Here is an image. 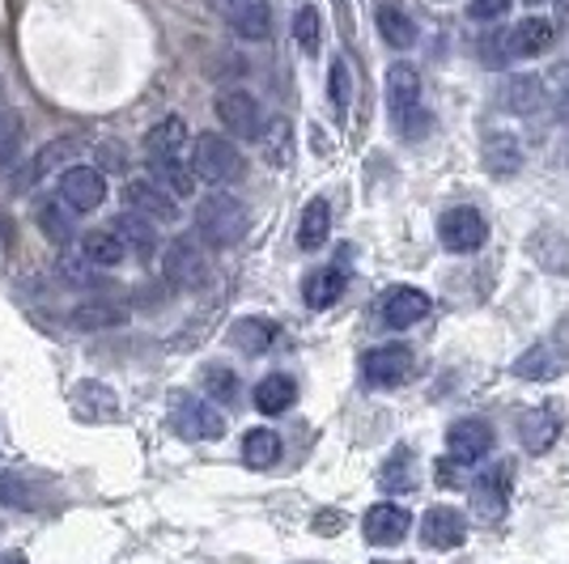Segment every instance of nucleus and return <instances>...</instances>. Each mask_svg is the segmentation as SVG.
I'll return each mask as SVG.
<instances>
[{"mask_svg": "<svg viewBox=\"0 0 569 564\" xmlns=\"http://www.w3.org/2000/svg\"><path fill=\"white\" fill-rule=\"evenodd\" d=\"M387 115L403 141H421L429 132L426 102H421V72L412 64H391V72H387Z\"/></svg>", "mask_w": 569, "mask_h": 564, "instance_id": "f257e3e1", "label": "nucleus"}, {"mask_svg": "<svg viewBox=\"0 0 569 564\" xmlns=\"http://www.w3.org/2000/svg\"><path fill=\"white\" fill-rule=\"evenodd\" d=\"M247 225H251V216L242 209V200L226 195V191H213L196 209V230L204 234V242H213V246H234V242H242Z\"/></svg>", "mask_w": 569, "mask_h": 564, "instance_id": "f03ea898", "label": "nucleus"}, {"mask_svg": "<svg viewBox=\"0 0 569 564\" xmlns=\"http://www.w3.org/2000/svg\"><path fill=\"white\" fill-rule=\"evenodd\" d=\"M242 153L234 149V141H226V137H217V132H204L196 149H191V174L196 179H204V183H213V188H230L242 179Z\"/></svg>", "mask_w": 569, "mask_h": 564, "instance_id": "7ed1b4c3", "label": "nucleus"}, {"mask_svg": "<svg viewBox=\"0 0 569 564\" xmlns=\"http://www.w3.org/2000/svg\"><path fill=\"white\" fill-rule=\"evenodd\" d=\"M566 370H569V319L561 323V331H552L548 340H540L536 349H527L515 361V374L522 382H552V377H561Z\"/></svg>", "mask_w": 569, "mask_h": 564, "instance_id": "20e7f679", "label": "nucleus"}, {"mask_svg": "<svg viewBox=\"0 0 569 564\" xmlns=\"http://www.w3.org/2000/svg\"><path fill=\"white\" fill-rule=\"evenodd\" d=\"M170 424L188 442H217L226 433V416L213 403L196 400V395H170Z\"/></svg>", "mask_w": 569, "mask_h": 564, "instance_id": "39448f33", "label": "nucleus"}, {"mask_svg": "<svg viewBox=\"0 0 569 564\" xmlns=\"http://www.w3.org/2000/svg\"><path fill=\"white\" fill-rule=\"evenodd\" d=\"M213 276V268H209V255H204V246L196 242V238H174L167 246V281L179 284V289H204Z\"/></svg>", "mask_w": 569, "mask_h": 564, "instance_id": "423d86ee", "label": "nucleus"}, {"mask_svg": "<svg viewBox=\"0 0 569 564\" xmlns=\"http://www.w3.org/2000/svg\"><path fill=\"white\" fill-rule=\"evenodd\" d=\"M438 238H442V246L451 255H472V251L485 246L489 225H485V216L476 209H451L442 212V221H438Z\"/></svg>", "mask_w": 569, "mask_h": 564, "instance_id": "0eeeda50", "label": "nucleus"}, {"mask_svg": "<svg viewBox=\"0 0 569 564\" xmlns=\"http://www.w3.org/2000/svg\"><path fill=\"white\" fill-rule=\"evenodd\" d=\"M361 377H366V386H400L412 377V353L403 349V344H382V349H370V353L361 356Z\"/></svg>", "mask_w": 569, "mask_h": 564, "instance_id": "6e6552de", "label": "nucleus"}, {"mask_svg": "<svg viewBox=\"0 0 569 564\" xmlns=\"http://www.w3.org/2000/svg\"><path fill=\"white\" fill-rule=\"evenodd\" d=\"M217 18L230 26L242 39H268L272 30V4L268 0H213Z\"/></svg>", "mask_w": 569, "mask_h": 564, "instance_id": "1a4fd4ad", "label": "nucleus"}, {"mask_svg": "<svg viewBox=\"0 0 569 564\" xmlns=\"http://www.w3.org/2000/svg\"><path fill=\"white\" fill-rule=\"evenodd\" d=\"M217 119L226 123V132H234L242 141H260V132H263L260 102L247 94V90H226V94H217Z\"/></svg>", "mask_w": 569, "mask_h": 564, "instance_id": "9d476101", "label": "nucleus"}, {"mask_svg": "<svg viewBox=\"0 0 569 564\" xmlns=\"http://www.w3.org/2000/svg\"><path fill=\"white\" fill-rule=\"evenodd\" d=\"M60 200L69 204V212H94L107 200V179L94 165H72L60 179Z\"/></svg>", "mask_w": 569, "mask_h": 564, "instance_id": "9b49d317", "label": "nucleus"}, {"mask_svg": "<svg viewBox=\"0 0 569 564\" xmlns=\"http://www.w3.org/2000/svg\"><path fill=\"white\" fill-rule=\"evenodd\" d=\"M561 407H552V403H540V407H531V412H522L519 416V442L527 454H548V450L557 446V437H561Z\"/></svg>", "mask_w": 569, "mask_h": 564, "instance_id": "f8f14e48", "label": "nucleus"}, {"mask_svg": "<svg viewBox=\"0 0 569 564\" xmlns=\"http://www.w3.org/2000/svg\"><path fill=\"white\" fill-rule=\"evenodd\" d=\"M510 480H515V467L510 463H498L493 471H485L472 484V510L476 517L485 522H501L506 517V501H510Z\"/></svg>", "mask_w": 569, "mask_h": 564, "instance_id": "ddd939ff", "label": "nucleus"}, {"mask_svg": "<svg viewBox=\"0 0 569 564\" xmlns=\"http://www.w3.org/2000/svg\"><path fill=\"white\" fill-rule=\"evenodd\" d=\"M552 39H557L552 22L527 18V22L501 30V51H506V60H536V56H545L552 48Z\"/></svg>", "mask_w": 569, "mask_h": 564, "instance_id": "4468645a", "label": "nucleus"}, {"mask_svg": "<svg viewBox=\"0 0 569 564\" xmlns=\"http://www.w3.org/2000/svg\"><path fill=\"white\" fill-rule=\"evenodd\" d=\"M447 450H451V463H480V459L493 450V424L476 421V416L451 424Z\"/></svg>", "mask_w": 569, "mask_h": 564, "instance_id": "2eb2a0df", "label": "nucleus"}, {"mask_svg": "<svg viewBox=\"0 0 569 564\" xmlns=\"http://www.w3.org/2000/svg\"><path fill=\"white\" fill-rule=\"evenodd\" d=\"M144 153L149 162H188V123L179 115L158 119L144 137Z\"/></svg>", "mask_w": 569, "mask_h": 564, "instance_id": "dca6fc26", "label": "nucleus"}, {"mask_svg": "<svg viewBox=\"0 0 569 564\" xmlns=\"http://www.w3.org/2000/svg\"><path fill=\"white\" fill-rule=\"evenodd\" d=\"M408 526H412L408 510H403V505H391V501L370 505V514H366V522H361L366 540L375 543V547H396V543L408 535Z\"/></svg>", "mask_w": 569, "mask_h": 564, "instance_id": "f3484780", "label": "nucleus"}, {"mask_svg": "<svg viewBox=\"0 0 569 564\" xmlns=\"http://www.w3.org/2000/svg\"><path fill=\"white\" fill-rule=\"evenodd\" d=\"M421 540L429 547H438V552H447V547H459V543L468 540V517L451 510V505H433L426 517H421Z\"/></svg>", "mask_w": 569, "mask_h": 564, "instance_id": "a211bd4d", "label": "nucleus"}, {"mask_svg": "<svg viewBox=\"0 0 569 564\" xmlns=\"http://www.w3.org/2000/svg\"><path fill=\"white\" fill-rule=\"evenodd\" d=\"M426 314H429V298L421 293V289L400 284V289H391V293L382 298V323H387L391 331L412 328V323H421Z\"/></svg>", "mask_w": 569, "mask_h": 564, "instance_id": "6ab92c4d", "label": "nucleus"}, {"mask_svg": "<svg viewBox=\"0 0 569 564\" xmlns=\"http://www.w3.org/2000/svg\"><path fill=\"white\" fill-rule=\"evenodd\" d=\"M123 195H128L132 212H141V216H149V221H174V216H179L174 195H170L167 188H158L153 179H132Z\"/></svg>", "mask_w": 569, "mask_h": 564, "instance_id": "aec40b11", "label": "nucleus"}, {"mask_svg": "<svg viewBox=\"0 0 569 564\" xmlns=\"http://www.w3.org/2000/svg\"><path fill=\"white\" fill-rule=\"evenodd\" d=\"M480 158H485V170H489V174L510 179V174H519V165H522V144L515 132H485Z\"/></svg>", "mask_w": 569, "mask_h": 564, "instance_id": "412c9836", "label": "nucleus"}, {"mask_svg": "<svg viewBox=\"0 0 569 564\" xmlns=\"http://www.w3.org/2000/svg\"><path fill=\"white\" fill-rule=\"evenodd\" d=\"M72 412L81 421H116L119 416V395L102 382H77L72 391Z\"/></svg>", "mask_w": 569, "mask_h": 564, "instance_id": "4be33fe9", "label": "nucleus"}, {"mask_svg": "<svg viewBox=\"0 0 569 564\" xmlns=\"http://www.w3.org/2000/svg\"><path fill=\"white\" fill-rule=\"evenodd\" d=\"M69 323L81 331L119 328V323H128V306H123V302H111V298H94V302H81V306L72 310Z\"/></svg>", "mask_w": 569, "mask_h": 564, "instance_id": "5701e85b", "label": "nucleus"}, {"mask_svg": "<svg viewBox=\"0 0 569 564\" xmlns=\"http://www.w3.org/2000/svg\"><path fill=\"white\" fill-rule=\"evenodd\" d=\"M375 18H379V34H382V43H387V48L408 51L412 43H417V26H412V18L403 13L396 0H382Z\"/></svg>", "mask_w": 569, "mask_h": 564, "instance_id": "b1692460", "label": "nucleus"}, {"mask_svg": "<svg viewBox=\"0 0 569 564\" xmlns=\"http://www.w3.org/2000/svg\"><path fill=\"white\" fill-rule=\"evenodd\" d=\"M111 234L119 238V246H123V251H137V255H149V251L158 246L153 221H149V216H141V212H123V216H116Z\"/></svg>", "mask_w": 569, "mask_h": 564, "instance_id": "393cba45", "label": "nucleus"}, {"mask_svg": "<svg viewBox=\"0 0 569 564\" xmlns=\"http://www.w3.org/2000/svg\"><path fill=\"white\" fill-rule=\"evenodd\" d=\"M230 344L247 356L268 353L277 344V323H268V319H238L234 328H230Z\"/></svg>", "mask_w": 569, "mask_h": 564, "instance_id": "a878e982", "label": "nucleus"}, {"mask_svg": "<svg viewBox=\"0 0 569 564\" xmlns=\"http://www.w3.org/2000/svg\"><path fill=\"white\" fill-rule=\"evenodd\" d=\"M340 293H345V272H340V268H319V272H310L307 284H302V298H307L310 310L336 306Z\"/></svg>", "mask_w": 569, "mask_h": 564, "instance_id": "bb28decb", "label": "nucleus"}, {"mask_svg": "<svg viewBox=\"0 0 569 564\" xmlns=\"http://www.w3.org/2000/svg\"><path fill=\"white\" fill-rule=\"evenodd\" d=\"M531 259L552 272V276H569V238L566 234H552V230H540L531 238Z\"/></svg>", "mask_w": 569, "mask_h": 564, "instance_id": "cd10ccee", "label": "nucleus"}, {"mask_svg": "<svg viewBox=\"0 0 569 564\" xmlns=\"http://www.w3.org/2000/svg\"><path fill=\"white\" fill-rule=\"evenodd\" d=\"M328 234H332V209H328V200H310L302 221H298V246L302 251H319L328 242Z\"/></svg>", "mask_w": 569, "mask_h": 564, "instance_id": "c85d7f7f", "label": "nucleus"}, {"mask_svg": "<svg viewBox=\"0 0 569 564\" xmlns=\"http://www.w3.org/2000/svg\"><path fill=\"white\" fill-rule=\"evenodd\" d=\"M293 400H298V386H293V377L284 374H268L256 386V407H260L263 416H281V412L293 407Z\"/></svg>", "mask_w": 569, "mask_h": 564, "instance_id": "c756f323", "label": "nucleus"}, {"mask_svg": "<svg viewBox=\"0 0 569 564\" xmlns=\"http://www.w3.org/2000/svg\"><path fill=\"white\" fill-rule=\"evenodd\" d=\"M72 149H77V144L72 141H51L48 149H43V153H39V158H34V162L26 165L22 174H18V179H13V188L18 191H30L34 188V183H43V179H48L51 170H56V165L60 162H69L72 158Z\"/></svg>", "mask_w": 569, "mask_h": 564, "instance_id": "7c9ffc66", "label": "nucleus"}, {"mask_svg": "<svg viewBox=\"0 0 569 564\" xmlns=\"http://www.w3.org/2000/svg\"><path fill=\"white\" fill-rule=\"evenodd\" d=\"M540 98H545V85H540V77H510L506 85H501V107L506 111H515V115H531L536 107H540Z\"/></svg>", "mask_w": 569, "mask_h": 564, "instance_id": "2f4dec72", "label": "nucleus"}, {"mask_svg": "<svg viewBox=\"0 0 569 564\" xmlns=\"http://www.w3.org/2000/svg\"><path fill=\"white\" fill-rule=\"evenodd\" d=\"M242 459H247V467H272L277 459H281V437L272 433V429H251L247 437H242Z\"/></svg>", "mask_w": 569, "mask_h": 564, "instance_id": "473e14b6", "label": "nucleus"}, {"mask_svg": "<svg viewBox=\"0 0 569 564\" xmlns=\"http://www.w3.org/2000/svg\"><path fill=\"white\" fill-rule=\"evenodd\" d=\"M34 221L43 225V234H48L51 242H69L72 238V212L60 195H56V200H39V204H34Z\"/></svg>", "mask_w": 569, "mask_h": 564, "instance_id": "72a5a7b5", "label": "nucleus"}, {"mask_svg": "<svg viewBox=\"0 0 569 564\" xmlns=\"http://www.w3.org/2000/svg\"><path fill=\"white\" fill-rule=\"evenodd\" d=\"M26 141V123L13 107H0V170H13Z\"/></svg>", "mask_w": 569, "mask_h": 564, "instance_id": "f704fd0d", "label": "nucleus"}, {"mask_svg": "<svg viewBox=\"0 0 569 564\" xmlns=\"http://www.w3.org/2000/svg\"><path fill=\"white\" fill-rule=\"evenodd\" d=\"M81 255L90 259L94 268H116V263L128 255V251L119 246V238L111 234V230H90V234L81 238Z\"/></svg>", "mask_w": 569, "mask_h": 564, "instance_id": "c9c22d12", "label": "nucleus"}, {"mask_svg": "<svg viewBox=\"0 0 569 564\" xmlns=\"http://www.w3.org/2000/svg\"><path fill=\"white\" fill-rule=\"evenodd\" d=\"M328 98H332V111L340 119L349 115V102H353V72H349V60L336 56L332 69H328Z\"/></svg>", "mask_w": 569, "mask_h": 564, "instance_id": "e433bc0d", "label": "nucleus"}, {"mask_svg": "<svg viewBox=\"0 0 569 564\" xmlns=\"http://www.w3.org/2000/svg\"><path fill=\"white\" fill-rule=\"evenodd\" d=\"M379 484L387 489V493H408V489H417V475H412V454L408 450H396L387 463H382V475Z\"/></svg>", "mask_w": 569, "mask_h": 564, "instance_id": "4c0bfd02", "label": "nucleus"}, {"mask_svg": "<svg viewBox=\"0 0 569 564\" xmlns=\"http://www.w3.org/2000/svg\"><path fill=\"white\" fill-rule=\"evenodd\" d=\"M149 165H153V183L167 188L174 200L196 191V174L188 170V162H149Z\"/></svg>", "mask_w": 569, "mask_h": 564, "instance_id": "58836bf2", "label": "nucleus"}, {"mask_svg": "<svg viewBox=\"0 0 569 564\" xmlns=\"http://www.w3.org/2000/svg\"><path fill=\"white\" fill-rule=\"evenodd\" d=\"M260 141H263V153H268V162L272 165H289L293 162V137H289V123L284 119H272L268 128L260 132Z\"/></svg>", "mask_w": 569, "mask_h": 564, "instance_id": "ea45409f", "label": "nucleus"}, {"mask_svg": "<svg viewBox=\"0 0 569 564\" xmlns=\"http://www.w3.org/2000/svg\"><path fill=\"white\" fill-rule=\"evenodd\" d=\"M0 505H13V510H34V484L22 471H4L0 475Z\"/></svg>", "mask_w": 569, "mask_h": 564, "instance_id": "a19ab883", "label": "nucleus"}, {"mask_svg": "<svg viewBox=\"0 0 569 564\" xmlns=\"http://www.w3.org/2000/svg\"><path fill=\"white\" fill-rule=\"evenodd\" d=\"M293 39H298V48L315 56L319 43H323V22H319V9L315 4H302L298 9V18H293Z\"/></svg>", "mask_w": 569, "mask_h": 564, "instance_id": "79ce46f5", "label": "nucleus"}, {"mask_svg": "<svg viewBox=\"0 0 569 564\" xmlns=\"http://www.w3.org/2000/svg\"><path fill=\"white\" fill-rule=\"evenodd\" d=\"M200 386H204V395L217 403H230L238 395V377H234V370H226V365H204Z\"/></svg>", "mask_w": 569, "mask_h": 564, "instance_id": "37998d69", "label": "nucleus"}, {"mask_svg": "<svg viewBox=\"0 0 569 564\" xmlns=\"http://www.w3.org/2000/svg\"><path fill=\"white\" fill-rule=\"evenodd\" d=\"M506 13H510V0H472L468 4V18L472 22H498Z\"/></svg>", "mask_w": 569, "mask_h": 564, "instance_id": "c03bdc74", "label": "nucleus"}, {"mask_svg": "<svg viewBox=\"0 0 569 564\" xmlns=\"http://www.w3.org/2000/svg\"><path fill=\"white\" fill-rule=\"evenodd\" d=\"M315 531H340V514H323L315 522Z\"/></svg>", "mask_w": 569, "mask_h": 564, "instance_id": "a18cd8bd", "label": "nucleus"}, {"mask_svg": "<svg viewBox=\"0 0 569 564\" xmlns=\"http://www.w3.org/2000/svg\"><path fill=\"white\" fill-rule=\"evenodd\" d=\"M0 564H26V556H18V552H13V556H0Z\"/></svg>", "mask_w": 569, "mask_h": 564, "instance_id": "49530a36", "label": "nucleus"}, {"mask_svg": "<svg viewBox=\"0 0 569 564\" xmlns=\"http://www.w3.org/2000/svg\"><path fill=\"white\" fill-rule=\"evenodd\" d=\"M561 119H566V123H569V94L561 98Z\"/></svg>", "mask_w": 569, "mask_h": 564, "instance_id": "de8ad7c7", "label": "nucleus"}, {"mask_svg": "<svg viewBox=\"0 0 569 564\" xmlns=\"http://www.w3.org/2000/svg\"><path fill=\"white\" fill-rule=\"evenodd\" d=\"M0 107H9V102H4V90H0Z\"/></svg>", "mask_w": 569, "mask_h": 564, "instance_id": "09e8293b", "label": "nucleus"}, {"mask_svg": "<svg viewBox=\"0 0 569 564\" xmlns=\"http://www.w3.org/2000/svg\"><path fill=\"white\" fill-rule=\"evenodd\" d=\"M379 564H382V561H379Z\"/></svg>", "mask_w": 569, "mask_h": 564, "instance_id": "8fccbe9b", "label": "nucleus"}]
</instances>
